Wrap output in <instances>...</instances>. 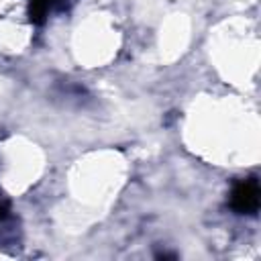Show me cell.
Returning <instances> with one entry per match:
<instances>
[{"label": "cell", "mask_w": 261, "mask_h": 261, "mask_svg": "<svg viewBox=\"0 0 261 261\" xmlns=\"http://www.w3.org/2000/svg\"><path fill=\"white\" fill-rule=\"evenodd\" d=\"M230 204L237 212L243 214H253L259 208V186L255 179H245L241 181L230 196Z\"/></svg>", "instance_id": "1"}]
</instances>
